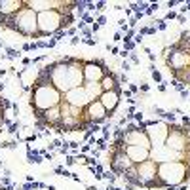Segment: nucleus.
Here are the masks:
<instances>
[{"mask_svg": "<svg viewBox=\"0 0 190 190\" xmlns=\"http://www.w3.org/2000/svg\"><path fill=\"white\" fill-rule=\"evenodd\" d=\"M84 61L80 57H63L38 70L32 86H53L61 95L84 86Z\"/></svg>", "mask_w": 190, "mask_h": 190, "instance_id": "f257e3e1", "label": "nucleus"}, {"mask_svg": "<svg viewBox=\"0 0 190 190\" xmlns=\"http://www.w3.org/2000/svg\"><path fill=\"white\" fill-rule=\"evenodd\" d=\"M78 8V2H68L61 10H51V12H42L36 14L38 21V36H50L59 31L70 29V23H74L72 10Z\"/></svg>", "mask_w": 190, "mask_h": 190, "instance_id": "f03ea898", "label": "nucleus"}, {"mask_svg": "<svg viewBox=\"0 0 190 190\" xmlns=\"http://www.w3.org/2000/svg\"><path fill=\"white\" fill-rule=\"evenodd\" d=\"M0 27L10 29L14 32H19L27 38H40L38 36V21H36V14L31 8H25L21 12L14 15H2L0 14Z\"/></svg>", "mask_w": 190, "mask_h": 190, "instance_id": "7ed1b4c3", "label": "nucleus"}, {"mask_svg": "<svg viewBox=\"0 0 190 190\" xmlns=\"http://www.w3.org/2000/svg\"><path fill=\"white\" fill-rule=\"evenodd\" d=\"M190 181V167L186 162H163L158 163V185L160 188L181 186Z\"/></svg>", "mask_w": 190, "mask_h": 190, "instance_id": "20e7f679", "label": "nucleus"}, {"mask_svg": "<svg viewBox=\"0 0 190 190\" xmlns=\"http://www.w3.org/2000/svg\"><path fill=\"white\" fill-rule=\"evenodd\" d=\"M63 101V95L59 93L53 86H32L29 105L34 112H44L48 109L59 107Z\"/></svg>", "mask_w": 190, "mask_h": 190, "instance_id": "39448f33", "label": "nucleus"}, {"mask_svg": "<svg viewBox=\"0 0 190 190\" xmlns=\"http://www.w3.org/2000/svg\"><path fill=\"white\" fill-rule=\"evenodd\" d=\"M135 177H137V188H160L158 185V163L152 160H146L143 163H135Z\"/></svg>", "mask_w": 190, "mask_h": 190, "instance_id": "423d86ee", "label": "nucleus"}, {"mask_svg": "<svg viewBox=\"0 0 190 190\" xmlns=\"http://www.w3.org/2000/svg\"><path fill=\"white\" fill-rule=\"evenodd\" d=\"M163 59H165V65H167L169 70H181V68L190 67V53L185 50H181L179 46L171 44L167 48H163Z\"/></svg>", "mask_w": 190, "mask_h": 190, "instance_id": "0eeeda50", "label": "nucleus"}, {"mask_svg": "<svg viewBox=\"0 0 190 190\" xmlns=\"http://www.w3.org/2000/svg\"><path fill=\"white\" fill-rule=\"evenodd\" d=\"M110 68L105 59H86L84 61V82H101Z\"/></svg>", "mask_w": 190, "mask_h": 190, "instance_id": "6e6552de", "label": "nucleus"}, {"mask_svg": "<svg viewBox=\"0 0 190 190\" xmlns=\"http://www.w3.org/2000/svg\"><path fill=\"white\" fill-rule=\"evenodd\" d=\"M124 141L127 146H143V148L150 150V141L145 129H139L137 124H127L124 129Z\"/></svg>", "mask_w": 190, "mask_h": 190, "instance_id": "1a4fd4ad", "label": "nucleus"}, {"mask_svg": "<svg viewBox=\"0 0 190 190\" xmlns=\"http://www.w3.org/2000/svg\"><path fill=\"white\" fill-rule=\"evenodd\" d=\"M150 160L156 163L163 162H188V152H175V150L167 148L165 145L154 146L150 148Z\"/></svg>", "mask_w": 190, "mask_h": 190, "instance_id": "9d476101", "label": "nucleus"}, {"mask_svg": "<svg viewBox=\"0 0 190 190\" xmlns=\"http://www.w3.org/2000/svg\"><path fill=\"white\" fill-rule=\"evenodd\" d=\"M109 162H110V171H112L114 175H118V177H122L127 169H131L133 165H135L131 160L127 158L126 150H112V148H109Z\"/></svg>", "mask_w": 190, "mask_h": 190, "instance_id": "9b49d317", "label": "nucleus"}, {"mask_svg": "<svg viewBox=\"0 0 190 190\" xmlns=\"http://www.w3.org/2000/svg\"><path fill=\"white\" fill-rule=\"evenodd\" d=\"M34 118H36L38 129H57L61 124V109L53 107V109H48L44 112H34Z\"/></svg>", "mask_w": 190, "mask_h": 190, "instance_id": "f8f14e48", "label": "nucleus"}, {"mask_svg": "<svg viewBox=\"0 0 190 190\" xmlns=\"http://www.w3.org/2000/svg\"><path fill=\"white\" fill-rule=\"evenodd\" d=\"M86 118H87V122L91 124V126H99V124H105L107 120H109V112L105 110V107L101 105V101H93V103H90L86 107Z\"/></svg>", "mask_w": 190, "mask_h": 190, "instance_id": "ddd939ff", "label": "nucleus"}, {"mask_svg": "<svg viewBox=\"0 0 190 190\" xmlns=\"http://www.w3.org/2000/svg\"><path fill=\"white\" fill-rule=\"evenodd\" d=\"M27 8H31L34 14H42V12H51V10H61L68 4L65 0H29L25 2Z\"/></svg>", "mask_w": 190, "mask_h": 190, "instance_id": "4468645a", "label": "nucleus"}, {"mask_svg": "<svg viewBox=\"0 0 190 190\" xmlns=\"http://www.w3.org/2000/svg\"><path fill=\"white\" fill-rule=\"evenodd\" d=\"M63 101H67L68 105H72V107H76V109H86L87 105L91 103V101L87 99V95H86V90H84V86L74 87V90L67 91V93L63 95Z\"/></svg>", "mask_w": 190, "mask_h": 190, "instance_id": "2eb2a0df", "label": "nucleus"}, {"mask_svg": "<svg viewBox=\"0 0 190 190\" xmlns=\"http://www.w3.org/2000/svg\"><path fill=\"white\" fill-rule=\"evenodd\" d=\"M120 99H122V90H114V91H103V95L99 97L101 105L105 107V110L109 112V116H112L114 110L118 109L120 105Z\"/></svg>", "mask_w": 190, "mask_h": 190, "instance_id": "dca6fc26", "label": "nucleus"}, {"mask_svg": "<svg viewBox=\"0 0 190 190\" xmlns=\"http://www.w3.org/2000/svg\"><path fill=\"white\" fill-rule=\"evenodd\" d=\"M126 154L133 163H143L150 160V150L143 148V146H126Z\"/></svg>", "mask_w": 190, "mask_h": 190, "instance_id": "f3484780", "label": "nucleus"}, {"mask_svg": "<svg viewBox=\"0 0 190 190\" xmlns=\"http://www.w3.org/2000/svg\"><path fill=\"white\" fill-rule=\"evenodd\" d=\"M101 87H103V91L122 90V84H120V78H118V74L112 72V70H109V72L103 76V80H101Z\"/></svg>", "mask_w": 190, "mask_h": 190, "instance_id": "a211bd4d", "label": "nucleus"}, {"mask_svg": "<svg viewBox=\"0 0 190 190\" xmlns=\"http://www.w3.org/2000/svg\"><path fill=\"white\" fill-rule=\"evenodd\" d=\"M25 8V2L23 0H4L0 2V14L2 15H14L17 12Z\"/></svg>", "mask_w": 190, "mask_h": 190, "instance_id": "6ab92c4d", "label": "nucleus"}, {"mask_svg": "<svg viewBox=\"0 0 190 190\" xmlns=\"http://www.w3.org/2000/svg\"><path fill=\"white\" fill-rule=\"evenodd\" d=\"M84 90H86L87 99L93 103L103 95V87H101V82H84Z\"/></svg>", "mask_w": 190, "mask_h": 190, "instance_id": "aec40b11", "label": "nucleus"}, {"mask_svg": "<svg viewBox=\"0 0 190 190\" xmlns=\"http://www.w3.org/2000/svg\"><path fill=\"white\" fill-rule=\"evenodd\" d=\"M6 114V105H4V99H2V95H0V127H4L10 124V120L4 116Z\"/></svg>", "mask_w": 190, "mask_h": 190, "instance_id": "412c9836", "label": "nucleus"}, {"mask_svg": "<svg viewBox=\"0 0 190 190\" xmlns=\"http://www.w3.org/2000/svg\"><path fill=\"white\" fill-rule=\"evenodd\" d=\"M133 36H135V31H133V29H129V31L126 32V38H124V42H131Z\"/></svg>", "mask_w": 190, "mask_h": 190, "instance_id": "4be33fe9", "label": "nucleus"}, {"mask_svg": "<svg viewBox=\"0 0 190 190\" xmlns=\"http://www.w3.org/2000/svg\"><path fill=\"white\" fill-rule=\"evenodd\" d=\"M171 84H173V86H175V90H177V91H179V93H182V91H185V86H182L181 82H177V80H173V82H171Z\"/></svg>", "mask_w": 190, "mask_h": 190, "instance_id": "5701e85b", "label": "nucleus"}, {"mask_svg": "<svg viewBox=\"0 0 190 190\" xmlns=\"http://www.w3.org/2000/svg\"><path fill=\"white\" fill-rule=\"evenodd\" d=\"M103 179H107V181H110V182H112L114 179H116V175H114L112 171H107V173H103Z\"/></svg>", "mask_w": 190, "mask_h": 190, "instance_id": "b1692460", "label": "nucleus"}, {"mask_svg": "<svg viewBox=\"0 0 190 190\" xmlns=\"http://www.w3.org/2000/svg\"><path fill=\"white\" fill-rule=\"evenodd\" d=\"M152 80L154 82H162V74H160L156 68H152Z\"/></svg>", "mask_w": 190, "mask_h": 190, "instance_id": "393cba45", "label": "nucleus"}, {"mask_svg": "<svg viewBox=\"0 0 190 190\" xmlns=\"http://www.w3.org/2000/svg\"><path fill=\"white\" fill-rule=\"evenodd\" d=\"M158 23V29L160 31H165V29H167V23H165V19H160V21H156Z\"/></svg>", "mask_w": 190, "mask_h": 190, "instance_id": "a878e982", "label": "nucleus"}, {"mask_svg": "<svg viewBox=\"0 0 190 190\" xmlns=\"http://www.w3.org/2000/svg\"><path fill=\"white\" fill-rule=\"evenodd\" d=\"M124 44H126V50H124V51H127V53L135 48V42H133V40H131V42H124Z\"/></svg>", "mask_w": 190, "mask_h": 190, "instance_id": "bb28decb", "label": "nucleus"}, {"mask_svg": "<svg viewBox=\"0 0 190 190\" xmlns=\"http://www.w3.org/2000/svg\"><path fill=\"white\" fill-rule=\"evenodd\" d=\"M154 10H158V2H156V4H150L148 8H146V14L152 15V14H154Z\"/></svg>", "mask_w": 190, "mask_h": 190, "instance_id": "cd10ccee", "label": "nucleus"}, {"mask_svg": "<svg viewBox=\"0 0 190 190\" xmlns=\"http://www.w3.org/2000/svg\"><path fill=\"white\" fill-rule=\"evenodd\" d=\"M65 36H67V32H65V31H59V32H55V42H57V40H63Z\"/></svg>", "mask_w": 190, "mask_h": 190, "instance_id": "c85d7f7f", "label": "nucleus"}, {"mask_svg": "<svg viewBox=\"0 0 190 190\" xmlns=\"http://www.w3.org/2000/svg\"><path fill=\"white\" fill-rule=\"evenodd\" d=\"M19 55H21L19 51H15V50H8V57H10V59H15V57H19Z\"/></svg>", "mask_w": 190, "mask_h": 190, "instance_id": "c756f323", "label": "nucleus"}, {"mask_svg": "<svg viewBox=\"0 0 190 190\" xmlns=\"http://www.w3.org/2000/svg\"><path fill=\"white\" fill-rule=\"evenodd\" d=\"M107 2H95V10H105Z\"/></svg>", "mask_w": 190, "mask_h": 190, "instance_id": "7c9ffc66", "label": "nucleus"}, {"mask_svg": "<svg viewBox=\"0 0 190 190\" xmlns=\"http://www.w3.org/2000/svg\"><path fill=\"white\" fill-rule=\"evenodd\" d=\"M129 61H131V63H135V65H137V63H139V57H137L135 53H129Z\"/></svg>", "mask_w": 190, "mask_h": 190, "instance_id": "2f4dec72", "label": "nucleus"}, {"mask_svg": "<svg viewBox=\"0 0 190 190\" xmlns=\"http://www.w3.org/2000/svg\"><path fill=\"white\" fill-rule=\"evenodd\" d=\"M133 118H135V120H137V122H143V112H135V114H133Z\"/></svg>", "mask_w": 190, "mask_h": 190, "instance_id": "473e14b6", "label": "nucleus"}, {"mask_svg": "<svg viewBox=\"0 0 190 190\" xmlns=\"http://www.w3.org/2000/svg\"><path fill=\"white\" fill-rule=\"evenodd\" d=\"M162 118H167V120H171V122H173V118H175V116H173L171 112H163V114H162Z\"/></svg>", "mask_w": 190, "mask_h": 190, "instance_id": "72a5a7b5", "label": "nucleus"}, {"mask_svg": "<svg viewBox=\"0 0 190 190\" xmlns=\"http://www.w3.org/2000/svg\"><path fill=\"white\" fill-rule=\"evenodd\" d=\"M17 127H19V124H17V122H14L12 126H10V129H8V131H12V133H14L15 129H17Z\"/></svg>", "mask_w": 190, "mask_h": 190, "instance_id": "f704fd0d", "label": "nucleus"}, {"mask_svg": "<svg viewBox=\"0 0 190 190\" xmlns=\"http://www.w3.org/2000/svg\"><path fill=\"white\" fill-rule=\"evenodd\" d=\"M67 163H68V165H72V163H76V158H74V156H68V158H67Z\"/></svg>", "mask_w": 190, "mask_h": 190, "instance_id": "c9c22d12", "label": "nucleus"}, {"mask_svg": "<svg viewBox=\"0 0 190 190\" xmlns=\"http://www.w3.org/2000/svg\"><path fill=\"white\" fill-rule=\"evenodd\" d=\"M105 23H107V17H105V15H101V17L97 19V25H105Z\"/></svg>", "mask_w": 190, "mask_h": 190, "instance_id": "e433bc0d", "label": "nucleus"}, {"mask_svg": "<svg viewBox=\"0 0 190 190\" xmlns=\"http://www.w3.org/2000/svg\"><path fill=\"white\" fill-rule=\"evenodd\" d=\"M84 42H86L87 46H95V44H97V40H91V38H86Z\"/></svg>", "mask_w": 190, "mask_h": 190, "instance_id": "4c0bfd02", "label": "nucleus"}, {"mask_svg": "<svg viewBox=\"0 0 190 190\" xmlns=\"http://www.w3.org/2000/svg\"><path fill=\"white\" fill-rule=\"evenodd\" d=\"M65 32H67V36H72L74 32H76V29H72V27H70V29H67V31H65Z\"/></svg>", "mask_w": 190, "mask_h": 190, "instance_id": "58836bf2", "label": "nucleus"}, {"mask_svg": "<svg viewBox=\"0 0 190 190\" xmlns=\"http://www.w3.org/2000/svg\"><path fill=\"white\" fill-rule=\"evenodd\" d=\"M67 145H68V148H74V150L78 148V143H74V141H70V143H67Z\"/></svg>", "mask_w": 190, "mask_h": 190, "instance_id": "ea45409f", "label": "nucleus"}, {"mask_svg": "<svg viewBox=\"0 0 190 190\" xmlns=\"http://www.w3.org/2000/svg\"><path fill=\"white\" fill-rule=\"evenodd\" d=\"M175 17H177V14H175V12H169V14L165 15V19H175Z\"/></svg>", "mask_w": 190, "mask_h": 190, "instance_id": "a19ab883", "label": "nucleus"}, {"mask_svg": "<svg viewBox=\"0 0 190 190\" xmlns=\"http://www.w3.org/2000/svg\"><path fill=\"white\" fill-rule=\"evenodd\" d=\"M120 84H127V76H126V74H122V76H120Z\"/></svg>", "mask_w": 190, "mask_h": 190, "instance_id": "79ce46f5", "label": "nucleus"}, {"mask_svg": "<svg viewBox=\"0 0 190 190\" xmlns=\"http://www.w3.org/2000/svg\"><path fill=\"white\" fill-rule=\"evenodd\" d=\"M114 40H116V42L122 40V32H116V34H114Z\"/></svg>", "mask_w": 190, "mask_h": 190, "instance_id": "37998d69", "label": "nucleus"}, {"mask_svg": "<svg viewBox=\"0 0 190 190\" xmlns=\"http://www.w3.org/2000/svg\"><path fill=\"white\" fill-rule=\"evenodd\" d=\"M177 4H179V2H175V0H169V2H167L169 8H171V6H177Z\"/></svg>", "mask_w": 190, "mask_h": 190, "instance_id": "c03bdc74", "label": "nucleus"}, {"mask_svg": "<svg viewBox=\"0 0 190 190\" xmlns=\"http://www.w3.org/2000/svg\"><path fill=\"white\" fill-rule=\"evenodd\" d=\"M122 68H126V70H127V68H129V63H127V61H124V63H122Z\"/></svg>", "mask_w": 190, "mask_h": 190, "instance_id": "a18cd8bd", "label": "nucleus"}, {"mask_svg": "<svg viewBox=\"0 0 190 190\" xmlns=\"http://www.w3.org/2000/svg\"><path fill=\"white\" fill-rule=\"evenodd\" d=\"M129 91H131V93H137L139 90H137V86H131V87H129Z\"/></svg>", "mask_w": 190, "mask_h": 190, "instance_id": "49530a36", "label": "nucleus"}, {"mask_svg": "<svg viewBox=\"0 0 190 190\" xmlns=\"http://www.w3.org/2000/svg\"><path fill=\"white\" fill-rule=\"evenodd\" d=\"M87 190H97V188H95V186H90V188H87Z\"/></svg>", "mask_w": 190, "mask_h": 190, "instance_id": "de8ad7c7", "label": "nucleus"}, {"mask_svg": "<svg viewBox=\"0 0 190 190\" xmlns=\"http://www.w3.org/2000/svg\"><path fill=\"white\" fill-rule=\"evenodd\" d=\"M137 190H146V188H137Z\"/></svg>", "mask_w": 190, "mask_h": 190, "instance_id": "09e8293b", "label": "nucleus"}, {"mask_svg": "<svg viewBox=\"0 0 190 190\" xmlns=\"http://www.w3.org/2000/svg\"><path fill=\"white\" fill-rule=\"evenodd\" d=\"M2 188H4V186H2V185H0V190H2Z\"/></svg>", "mask_w": 190, "mask_h": 190, "instance_id": "8fccbe9b", "label": "nucleus"}, {"mask_svg": "<svg viewBox=\"0 0 190 190\" xmlns=\"http://www.w3.org/2000/svg\"><path fill=\"white\" fill-rule=\"evenodd\" d=\"M0 133H2V127H0Z\"/></svg>", "mask_w": 190, "mask_h": 190, "instance_id": "3c124183", "label": "nucleus"}, {"mask_svg": "<svg viewBox=\"0 0 190 190\" xmlns=\"http://www.w3.org/2000/svg\"><path fill=\"white\" fill-rule=\"evenodd\" d=\"M188 95H190V91H188Z\"/></svg>", "mask_w": 190, "mask_h": 190, "instance_id": "603ef678", "label": "nucleus"}]
</instances>
